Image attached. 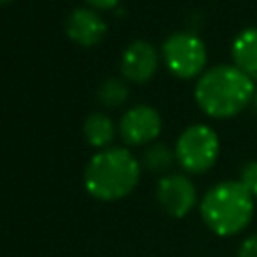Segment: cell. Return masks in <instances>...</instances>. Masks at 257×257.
Here are the masks:
<instances>
[{"label":"cell","instance_id":"cell-1","mask_svg":"<svg viewBox=\"0 0 257 257\" xmlns=\"http://www.w3.org/2000/svg\"><path fill=\"white\" fill-rule=\"evenodd\" d=\"M255 94L249 74L235 64H219L205 70L195 84V100L199 108L213 118H231L239 114Z\"/></svg>","mask_w":257,"mask_h":257},{"label":"cell","instance_id":"cell-2","mask_svg":"<svg viewBox=\"0 0 257 257\" xmlns=\"http://www.w3.org/2000/svg\"><path fill=\"white\" fill-rule=\"evenodd\" d=\"M141 161L122 147H108L96 153L82 175L84 189L98 201H118L135 191L141 179Z\"/></svg>","mask_w":257,"mask_h":257},{"label":"cell","instance_id":"cell-3","mask_svg":"<svg viewBox=\"0 0 257 257\" xmlns=\"http://www.w3.org/2000/svg\"><path fill=\"white\" fill-rule=\"evenodd\" d=\"M255 209V197L241 181H223L211 187L201 201L205 225L219 237H231L247 229Z\"/></svg>","mask_w":257,"mask_h":257},{"label":"cell","instance_id":"cell-4","mask_svg":"<svg viewBox=\"0 0 257 257\" xmlns=\"http://www.w3.org/2000/svg\"><path fill=\"white\" fill-rule=\"evenodd\" d=\"M161 56L165 66L177 78H195L205 72L207 66V46L205 42L187 30L173 32L165 38Z\"/></svg>","mask_w":257,"mask_h":257},{"label":"cell","instance_id":"cell-5","mask_svg":"<svg viewBox=\"0 0 257 257\" xmlns=\"http://www.w3.org/2000/svg\"><path fill=\"white\" fill-rule=\"evenodd\" d=\"M175 157L187 173H207L219 157V137L209 124L187 126L175 145Z\"/></svg>","mask_w":257,"mask_h":257},{"label":"cell","instance_id":"cell-6","mask_svg":"<svg viewBox=\"0 0 257 257\" xmlns=\"http://www.w3.org/2000/svg\"><path fill=\"white\" fill-rule=\"evenodd\" d=\"M155 197H157L161 209L169 217L181 219L195 207L197 189L189 177L179 175V173H169L159 181Z\"/></svg>","mask_w":257,"mask_h":257},{"label":"cell","instance_id":"cell-7","mask_svg":"<svg viewBox=\"0 0 257 257\" xmlns=\"http://www.w3.org/2000/svg\"><path fill=\"white\" fill-rule=\"evenodd\" d=\"M161 128H163L161 114L157 112V108H153L149 104L131 106L120 116V122H118L120 139L133 147L153 143L161 135Z\"/></svg>","mask_w":257,"mask_h":257},{"label":"cell","instance_id":"cell-8","mask_svg":"<svg viewBox=\"0 0 257 257\" xmlns=\"http://www.w3.org/2000/svg\"><path fill=\"white\" fill-rule=\"evenodd\" d=\"M159 68V52L147 40L131 42L120 56V72L122 78L135 84H143L155 76Z\"/></svg>","mask_w":257,"mask_h":257},{"label":"cell","instance_id":"cell-9","mask_svg":"<svg viewBox=\"0 0 257 257\" xmlns=\"http://www.w3.org/2000/svg\"><path fill=\"white\" fill-rule=\"evenodd\" d=\"M64 30L72 42H76L80 46H94L104 38L106 22L98 14V10L80 6L68 14V18L64 22Z\"/></svg>","mask_w":257,"mask_h":257},{"label":"cell","instance_id":"cell-10","mask_svg":"<svg viewBox=\"0 0 257 257\" xmlns=\"http://www.w3.org/2000/svg\"><path fill=\"white\" fill-rule=\"evenodd\" d=\"M231 58L239 70L251 78L257 76V28H245L235 36L231 44Z\"/></svg>","mask_w":257,"mask_h":257},{"label":"cell","instance_id":"cell-11","mask_svg":"<svg viewBox=\"0 0 257 257\" xmlns=\"http://www.w3.org/2000/svg\"><path fill=\"white\" fill-rule=\"evenodd\" d=\"M84 139L94 149H108L114 139V122L104 112H90L82 124Z\"/></svg>","mask_w":257,"mask_h":257},{"label":"cell","instance_id":"cell-12","mask_svg":"<svg viewBox=\"0 0 257 257\" xmlns=\"http://www.w3.org/2000/svg\"><path fill=\"white\" fill-rule=\"evenodd\" d=\"M177 161L175 157V151H171L167 145L163 143H153L151 147L145 149L143 157H141V167L147 169L149 173H157V175H163L167 173L173 163Z\"/></svg>","mask_w":257,"mask_h":257},{"label":"cell","instance_id":"cell-13","mask_svg":"<svg viewBox=\"0 0 257 257\" xmlns=\"http://www.w3.org/2000/svg\"><path fill=\"white\" fill-rule=\"evenodd\" d=\"M96 98L104 108H118L128 100V86L120 78H106L98 86Z\"/></svg>","mask_w":257,"mask_h":257},{"label":"cell","instance_id":"cell-14","mask_svg":"<svg viewBox=\"0 0 257 257\" xmlns=\"http://www.w3.org/2000/svg\"><path fill=\"white\" fill-rule=\"evenodd\" d=\"M239 181H241V185L257 199V161H251V163L243 165Z\"/></svg>","mask_w":257,"mask_h":257},{"label":"cell","instance_id":"cell-15","mask_svg":"<svg viewBox=\"0 0 257 257\" xmlns=\"http://www.w3.org/2000/svg\"><path fill=\"white\" fill-rule=\"evenodd\" d=\"M237 257H257V233L251 235V237H247V239L241 243Z\"/></svg>","mask_w":257,"mask_h":257},{"label":"cell","instance_id":"cell-16","mask_svg":"<svg viewBox=\"0 0 257 257\" xmlns=\"http://www.w3.org/2000/svg\"><path fill=\"white\" fill-rule=\"evenodd\" d=\"M88 4H90V8H94V10H110V8H114L120 0H86Z\"/></svg>","mask_w":257,"mask_h":257},{"label":"cell","instance_id":"cell-17","mask_svg":"<svg viewBox=\"0 0 257 257\" xmlns=\"http://www.w3.org/2000/svg\"><path fill=\"white\" fill-rule=\"evenodd\" d=\"M253 102H255V106H257V84H255V94H253Z\"/></svg>","mask_w":257,"mask_h":257},{"label":"cell","instance_id":"cell-18","mask_svg":"<svg viewBox=\"0 0 257 257\" xmlns=\"http://www.w3.org/2000/svg\"><path fill=\"white\" fill-rule=\"evenodd\" d=\"M8 2H10V0H0V4H8Z\"/></svg>","mask_w":257,"mask_h":257}]
</instances>
